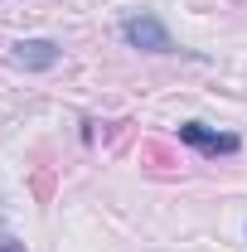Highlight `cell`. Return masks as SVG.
I'll return each instance as SVG.
<instances>
[{
    "mask_svg": "<svg viewBox=\"0 0 247 252\" xmlns=\"http://www.w3.org/2000/svg\"><path fill=\"white\" fill-rule=\"evenodd\" d=\"M122 39L131 44V49H146V54H180L175 49V39H170V30L155 20V15H131V20H122Z\"/></svg>",
    "mask_w": 247,
    "mask_h": 252,
    "instance_id": "cell-1",
    "label": "cell"
},
{
    "mask_svg": "<svg viewBox=\"0 0 247 252\" xmlns=\"http://www.w3.org/2000/svg\"><path fill=\"white\" fill-rule=\"evenodd\" d=\"M180 141L194 146V151H204V156H233V151H238V136L214 131V126H204V122H185L180 126Z\"/></svg>",
    "mask_w": 247,
    "mask_h": 252,
    "instance_id": "cell-2",
    "label": "cell"
},
{
    "mask_svg": "<svg viewBox=\"0 0 247 252\" xmlns=\"http://www.w3.org/2000/svg\"><path fill=\"white\" fill-rule=\"evenodd\" d=\"M59 59H63V49L54 39H20V44L10 49V63H15V68H34V73L54 68Z\"/></svg>",
    "mask_w": 247,
    "mask_h": 252,
    "instance_id": "cell-3",
    "label": "cell"
},
{
    "mask_svg": "<svg viewBox=\"0 0 247 252\" xmlns=\"http://www.w3.org/2000/svg\"><path fill=\"white\" fill-rule=\"evenodd\" d=\"M0 252H25V243H10V238H5V243H0Z\"/></svg>",
    "mask_w": 247,
    "mask_h": 252,
    "instance_id": "cell-4",
    "label": "cell"
}]
</instances>
